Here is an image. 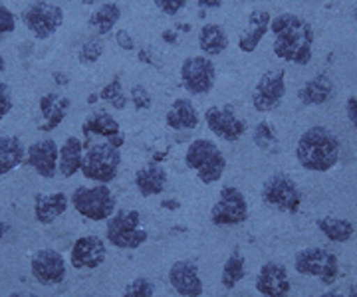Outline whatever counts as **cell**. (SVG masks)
I'll list each match as a JSON object with an SVG mask.
<instances>
[{
    "instance_id": "cell-1",
    "label": "cell",
    "mask_w": 357,
    "mask_h": 297,
    "mask_svg": "<svg viewBox=\"0 0 357 297\" xmlns=\"http://www.w3.org/2000/svg\"><path fill=\"white\" fill-rule=\"evenodd\" d=\"M270 32L274 34V56L296 65H307L314 56V30L304 18L292 13L272 16Z\"/></svg>"
},
{
    "instance_id": "cell-2",
    "label": "cell",
    "mask_w": 357,
    "mask_h": 297,
    "mask_svg": "<svg viewBox=\"0 0 357 297\" xmlns=\"http://www.w3.org/2000/svg\"><path fill=\"white\" fill-rule=\"evenodd\" d=\"M340 139L324 125L306 129L296 145V159L300 167L310 172H328L340 161Z\"/></svg>"
},
{
    "instance_id": "cell-3",
    "label": "cell",
    "mask_w": 357,
    "mask_h": 297,
    "mask_svg": "<svg viewBox=\"0 0 357 297\" xmlns=\"http://www.w3.org/2000/svg\"><path fill=\"white\" fill-rule=\"evenodd\" d=\"M185 165L191 168L204 184H215L227 170V156L211 139H195L187 147Z\"/></svg>"
},
{
    "instance_id": "cell-4",
    "label": "cell",
    "mask_w": 357,
    "mask_h": 297,
    "mask_svg": "<svg viewBox=\"0 0 357 297\" xmlns=\"http://www.w3.org/2000/svg\"><path fill=\"white\" fill-rule=\"evenodd\" d=\"M70 204L76 212L91 222H107L115 214L117 200L107 184L77 186L70 196Z\"/></svg>"
},
{
    "instance_id": "cell-5",
    "label": "cell",
    "mask_w": 357,
    "mask_h": 297,
    "mask_svg": "<svg viewBox=\"0 0 357 297\" xmlns=\"http://www.w3.org/2000/svg\"><path fill=\"white\" fill-rule=\"evenodd\" d=\"M119 167H121V151L103 141L89 145L88 151L84 153V163L79 172L96 184H109L115 181Z\"/></svg>"
},
{
    "instance_id": "cell-6",
    "label": "cell",
    "mask_w": 357,
    "mask_h": 297,
    "mask_svg": "<svg viewBox=\"0 0 357 297\" xmlns=\"http://www.w3.org/2000/svg\"><path fill=\"white\" fill-rule=\"evenodd\" d=\"M147 238L149 234L141 226L137 210H117L105 224V240L117 250H137Z\"/></svg>"
},
{
    "instance_id": "cell-7",
    "label": "cell",
    "mask_w": 357,
    "mask_h": 297,
    "mask_svg": "<svg viewBox=\"0 0 357 297\" xmlns=\"http://www.w3.org/2000/svg\"><path fill=\"white\" fill-rule=\"evenodd\" d=\"M294 268L300 275L316 278L319 280V284L324 285L335 284L340 278V258L332 250H326L319 246L300 250L294 258Z\"/></svg>"
},
{
    "instance_id": "cell-8",
    "label": "cell",
    "mask_w": 357,
    "mask_h": 297,
    "mask_svg": "<svg viewBox=\"0 0 357 297\" xmlns=\"http://www.w3.org/2000/svg\"><path fill=\"white\" fill-rule=\"evenodd\" d=\"M262 200L268 208H274L284 214H296L302 207L304 194L290 175L276 172L262 184Z\"/></svg>"
},
{
    "instance_id": "cell-9",
    "label": "cell",
    "mask_w": 357,
    "mask_h": 297,
    "mask_svg": "<svg viewBox=\"0 0 357 297\" xmlns=\"http://www.w3.org/2000/svg\"><path fill=\"white\" fill-rule=\"evenodd\" d=\"M24 26L28 32L36 40H48L54 36L62 22H64V10L54 4V2H46V0H36L32 2L22 14Z\"/></svg>"
},
{
    "instance_id": "cell-10",
    "label": "cell",
    "mask_w": 357,
    "mask_h": 297,
    "mask_svg": "<svg viewBox=\"0 0 357 297\" xmlns=\"http://www.w3.org/2000/svg\"><path fill=\"white\" fill-rule=\"evenodd\" d=\"M217 67L206 56H189L181 64V83L191 95H206L215 88Z\"/></svg>"
},
{
    "instance_id": "cell-11",
    "label": "cell",
    "mask_w": 357,
    "mask_h": 297,
    "mask_svg": "<svg viewBox=\"0 0 357 297\" xmlns=\"http://www.w3.org/2000/svg\"><path fill=\"white\" fill-rule=\"evenodd\" d=\"M248 218V202L238 186H222L215 207L211 208V222L215 226H238Z\"/></svg>"
},
{
    "instance_id": "cell-12",
    "label": "cell",
    "mask_w": 357,
    "mask_h": 297,
    "mask_svg": "<svg viewBox=\"0 0 357 297\" xmlns=\"http://www.w3.org/2000/svg\"><path fill=\"white\" fill-rule=\"evenodd\" d=\"M286 95V72L276 67L264 72L252 91V105L258 113H270L278 109Z\"/></svg>"
},
{
    "instance_id": "cell-13",
    "label": "cell",
    "mask_w": 357,
    "mask_h": 297,
    "mask_svg": "<svg viewBox=\"0 0 357 297\" xmlns=\"http://www.w3.org/2000/svg\"><path fill=\"white\" fill-rule=\"evenodd\" d=\"M204 123L218 139L236 143L246 133V121L236 115L232 105H213L204 111Z\"/></svg>"
},
{
    "instance_id": "cell-14",
    "label": "cell",
    "mask_w": 357,
    "mask_h": 297,
    "mask_svg": "<svg viewBox=\"0 0 357 297\" xmlns=\"http://www.w3.org/2000/svg\"><path fill=\"white\" fill-rule=\"evenodd\" d=\"M30 273L32 278L44 287L60 285L68 275V264L58 250L42 248L30 259Z\"/></svg>"
},
{
    "instance_id": "cell-15",
    "label": "cell",
    "mask_w": 357,
    "mask_h": 297,
    "mask_svg": "<svg viewBox=\"0 0 357 297\" xmlns=\"http://www.w3.org/2000/svg\"><path fill=\"white\" fill-rule=\"evenodd\" d=\"M105 258H107L105 240L96 234L77 238L70 252V264L76 270H98L100 266H103Z\"/></svg>"
},
{
    "instance_id": "cell-16",
    "label": "cell",
    "mask_w": 357,
    "mask_h": 297,
    "mask_svg": "<svg viewBox=\"0 0 357 297\" xmlns=\"http://www.w3.org/2000/svg\"><path fill=\"white\" fill-rule=\"evenodd\" d=\"M255 285L262 297H290L292 291L288 270L278 262H266L256 273Z\"/></svg>"
},
{
    "instance_id": "cell-17",
    "label": "cell",
    "mask_w": 357,
    "mask_h": 297,
    "mask_svg": "<svg viewBox=\"0 0 357 297\" xmlns=\"http://www.w3.org/2000/svg\"><path fill=\"white\" fill-rule=\"evenodd\" d=\"M169 284L181 297H203L204 294L199 266L191 259H177L169 268Z\"/></svg>"
},
{
    "instance_id": "cell-18",
    "label": "cell",
    "mask_w": 357,
    "mask_h": 297,
    "mask_svg": "<svg viewBox=\"0 0 357 297\" xmlns=\"http://www.w3.org/2000/svg\"><path fill=\"white\" fill-rule=\"evenodd\" d=\"M60 147L54 139H40L26 149V163L42 179H54L58 172Z\"/></svg>"
},
{
    "instance_id": "cell-19",
    "label": "cell",
    "mask_w": 357,
    "mask_h": 297,
    "mask_svg": "<svg viewBox=\"0 0 357 297\" xmlns=\"http://www.w3.org/2000/svg\"><path fill=\"white\" fill-rule=\"evenodd\" d=\"M270 22H272V14L268 10H252L248 13V24L246 30L238 36V50L244 54H252L260 46V42L264 40L270 32Z\"/></svg>"
},
{
    "instance_id": "cell-20",
    "label": "cell",
    "mask_w": 357,
    "mask_h": 297,
    "mask_svg": "<svg viewBox=\"0 0 357 297\" xmlns=\"http://www.w3.org/2000/svg\"><path fill=\"white\" fill-rule=\"evenodd\" d=\"M165 123L173 131H191L199 127L201 117H199V111L189 97H178L169 107Z\"/></svg>"
},
{
    "instance_id": "cell-21",
    "label": "cell",
    "mask_w": 357,
    "mask_h": 297,
    "mask_svg": "<svg viewBox=\"0 0 357 297\" xmlns=\"http://www.w3.org/2000/svg\"><path fill=\"white\" fill-rule=\"evenodd\" d=\"M70 207V198L64 193L42 194L34 196V218L40 224H52L64 214Z\"/></svg>"
},
{
    "instance_id": "cell-22",
    "label": "cell",
    "mask_w": 357,
    "mask_h": 297,
    "mask_svg": "<svg viewBox=\"0 0 357 297\" xmlns=\"http://www.w3.org/2000/svg\"><path fill=\"white\" fill-rule=\"evenodd\" d=\"M135 186H137V191H139L141 196H157V194H161L167 188V181H169V177H167V170L159 163H147V165H143V167L135 172Z\"/></svg>"
},
{
    "instance_id": "cell-23",
    "label": "cell",
    "mask_w": 357,
    "mask_h": 297,
    "mask_svg": "<svg viewBox=\"0 0 357 297\" xmlns=\"http://www.w3.org/2000/svg\"><path fill=\"white\" fill-rule=\"evenodd\" d=\"M72 102L60 91H50L40 97V113L46 119V125H42L40 131L56 129L68 115Z\"/></svg>"
},
{
    "instance_id": "cell-24",
    "label": "cell",
    "mask_w": 357,
    "mask_h": 297,
    "mask_svg": "<svg viewBox=\"0 0 357 297\" xmlns=\"http://www.w3.org/2000/svg\"><path fill=\"white\" fill-rule=\"evenodd\" d=\"M333 95V81L326 74L314 76L307 79L306 83L298 91V99L306 107H316V105L328 104Z\"/></svg>"
},
{
    "instance_id": "cell-25",
    "label": "cell",
    "mask_w": 357,
    "mask_h": 297,
    "mask_svg": "<svg viewBox=\"0 0 357 297\" xmlns=\"http://www.w3.org/2000/svg\"><path fill=\"white\" fill-rule=\"evenodd\" d=\"M84 163V143L74 135H70L60 147V156H58V172L64 179H72L76 172L82 170Z\"/></svg>"
},
{
    "instance_id": "cell-26",
    "label": "cell",
    "mask_w": 357,
    "mask_h": 297,
    "mask_svg": "<svg viewBox=\"0 0 357 297\" xmlns=\"http://www.w3.org/2000/svg\"><path fill=\"white\" fill-rule=\"evenodd\" d=\"M316 226L318 230L330 242H335V244H345L354 238L356 234V226L354 222L347 218H340V216H321V218H316Z\"/></svg>"
},
{
    "instance_id": "cell-27",
    "label": "cell",
    "mask_w": 357,
    "mask_h": 297,
    "mask_svg": "<svg viewBox=\"0 0 357 297\" xmlns=\"http://www.w3.org/2000/svg\"><path fill=\"white\" fill-rule=\"evenodd\" d=\"M199 48L206 58L220 56L229 48V34L220 24H204L199 32Z\"/></svg>"
},
{
    "instance_id": "cell-28",
    "label": "cell",
    "mask_w": 357,
    "mask_h": 297,
    "mask_svg": "<svg viewBox=\"0 0 357 297\" xmlns=\"http://www.w3.org/2000/svg\"><path fill=\"white\" fill-rule=\"evenodd\" d=\"M26 159L22 141L14 135H0V177L8 175Z\"/></svg>"
},
{
    "instance_id": "cell-29",
    "label": "cell",
    "mask_w": 357,
    "mask_h": 297,
    "mask_svg": "<svg viewBox=\"0 0 357 297\" xmlns=\"http://www.w3.org/2000/svg\"><path fill=\"white\" fill-rule=\"evenodd\" d=\"M82 133L84 137H89V135H98V137H105V139H112L115 135H119L121 129H119V123L112 113L107 111H96L84 121L82 125Z\"/></svg>"
},
{
    "instance_id": "cell-30",
    "label": "cell",
    "mask_w": 357,
    "mask_h": 297,
    "mask_svg": "<svg viewBox=\"0 0 357 297\" xmlns=\"http://www.w3.org/2000/svg\"><path fill=\"white\" fill-rule=\"evenodd\" d=\"M119 18H121V8L115 2H103L89 14V26L98 32V36H105L114 30Z\"/></svg>"
},
{
    "instance_id": "cell-31",
    "label": "cell",
    "mask_w": 357,
    "mask_h": 297,
    "mask_svg": "<svg viewBox=\"0 0 357 297\" xmlns=\"http://www.w3.org/2000/svg\"><path fill=\"white\" fill-rule=\"evenodd\" d=\"M246 275V258L241 252H232L225 266H222V273H220V284L225 289H234L241 284Z\"/></svg>"
},
{
    "instance_id": "cell-32",
    "label": "cell",
    "mask_w": 357,
    "mask_h": 297,
    "mask_svg": "<svg viewBox=\"0 0 357 297\" xmlns=\"http://www.w3.org/2000/svg\"><path fill=\"white\" fill-rule=\"evenodd\" d=\"M252 141L258 149L266 151V153H276L278 151V135L276 129L272 127L270 121H260L252 131Z\"/></svg>"
},
{
    "instance_id": "cell-33",
    "label": "cell",
    "mask_w": 357,
    "mask_h": 297,
    "mask_svg": "<svg viewBox=\"0 0 357 297\" xmlns=\"http://www.w3.org/2000/svg\"><path fill=\"white\" fill-rule=\"evenodd\" d=\"M100 99L105 102V104L112 105L117 111H121V109L128 107L129 97L126 95V91H123V83H121V78H119V76H115L107 86H103V90L100 91Z\"/></svg>"
},
{
    "instance_id": "cell-34",
    "label": "cell",
    "mask_w": 357,
    "mask_h": 297,
    "mask_svg": "<svg viewBox=\"0 0 357 297\" xmlns=\"http://www.w3.org/2000/svg\"><path fill=\"white\" fill-rule=\"evenodd\" d=\"M103 50H105L103 40L100 38V36H93V38L86 40V42L79 46V50H77V60H79V64L84 65L96 64V62L102 58Z\"/></svg>"
},
{
    "instance_id": "cell-35",
    "label": "cell",
    "mask_w": 357,
    "mask_h": 297,
    "mask_svg": "<svg viewBox=\"0 0 357 297\" xmlns=\"http://www.w3.org/2000/svg\"><path fill=\"white\" fill-rule=\"evenodd\" d=\"M155 296V284L145 278V275H139L135 280H131L126 289H123V297H153Z\"/></svg>"
},
{
    "instance_id": "cell-36",
    "label": "cell",
    "mask_w": 357,
    "mask_h": 297,
    "mask_svg": "<svg viewBox=\"0 0 357 297\" xmlns=\"http://www.w3.org/2000/svg\"><path fill=\"white\" fill-rule=\"evenodd\" d=\"M129 99H131V104H133V107H135L137 111H147V109H151V105H153L151 93H149V90H147L145 86H141V83H135V86L131 88Z\"/></svg>"
},
{
    "instance_id": "cell-37",
    "label": "cell",
    "mask_w": 357,
    "mask_h": 297,
    "mask_svg": "<svg viewBox=\"0 0 357 297\" xmlns=\"http://www.w3.org/2000/svg\"><path fill=\"white\" fill-rule=\"evenodd\" d=\"M14 30H16V16L10 8L0 4V42L6 36H10Z\"/></svg>"
},
{
    "instance_id": "cell-38",
    "label": "cell",
    "mask_w": 357,
    "mask_h": 297,
    "mask_svg": "<svg viewBox=\"0 0 357 297\" xmlns=\"http://www.w3.org/2000/svg\"><path fill=\"white\" fill-rule=\"evenodd\" d=\"M153 2L155 6L167 16H175L187 6V0H153Z\"/></svg>"
},
{
    "instance_id": "cell-39",
    "label": "cell",
    "mask_w": 357,
    "mask_h": 297,
    "mask_svg": "<svg viewBox=\"0 0 357 297\" xmlns=\"http://www.w3.org/2000/svg\"><path fill=\"white\" fill-rule=\"evenodd\" d=\"M13 111V93L8 83L0 81V121Z\"/></svg>"
},
{
    "instance_id": "cell-40",
    "label": "cell",
    "mask_w": 357,
    "mask_h": 297,
    "mask_svg": "<svg viewBox=\"0 0 357 297\" xmlns=\"http://www.w3.org/2000/svg\"><path fill=\"white\" fill-rule=\"evenodd\" d=\"M115 44H117L121 50H128V52H131V50L135 48L133 36L129 34L128 30H117V32H115Z\"/></svg>"
},
{
    "instance_id": "cell-41",
    "label": "cell",
    "mask_w": 357,
    "mask_h": 297,
    "mask_svg": "<svg viewBox=\"0 0 357 297\" xmlns=\"http://www.w3.org/2000/svg\"><path fill=\"white\" fill-rule=\"evenodd\" d=\"M345 113H347L349 123H351V125L357 129V95H354V97H349V99H347V104H345Z\"/></svg>"
},
{
    "instance_id": "cell-42",
    "label": "cell",
    "mask_w": 357,
    "mask_h": 297,
    "mask_svg": "<svg viewBox=\"0 0 357 297\" xmlns=\"http://www.w3.org/2000/svg\"><path fill=\"white\" fill-rule=\"evenodd\" d=\"M199 2V6L203 8V10H217L222 6V2L225 0H197Z\"/></svg>"
},
{
    "instance_id": "cell-43",
    "label": "cell",
    "mask_w": 357,
    "mask_h": 297,
    "mask_svg": "<svg viewBox=\"0 0 357 297\" xmlns=\"http://www.w3.org/2000/svg\"><path fill=\"white\" fill-rule=\"evenodd\" d=\"M163 40H165L167 44H171V46L177 44V32L175 30H165L163 32Z\"/></svg>"
},
{
    "instance_id": "cell-44",
    "label": "cell",
    "mask_w": 357,
    "mask_h": 297,
    "mask_svg": "<svg viewBox=\"0 0 357 297\" xmlns=\"http://www.w3.org/2000/svg\"><path fill=\"white\" fill-rule=\"evenodd\" d=\"M54 81H56L58 86H62V88H64V86L70 83V78H68L66 74H62V72H56V74H54Z\"/></svg>"
},
{
    "instance_id": "cell-45",
    "label": "cell",
    "mask_w": 357,
    "mask_h": 297,
    "mask_svg": "<svg viewBox=\"0 0 357 297\" xmlns=\"http://www.w3.org/2000/svg\"><path fill=\"white\" fill-rule=\"evenodd\" d=\"M107 143H109V145H114L115 149H121V145L126 143V139H123V133H119V135H115V137H112V139H107Z\"/></svg>"
},
{
    "instance_id": "cell-46",
    "label": "cell",
    "mask_w": 357,
    "mask_h": 297,
    "mask_svg": "<svg viewBox=\"0 0 357 297\" xmlns=\"http://www.w3.org/2000/svg\"><path fill=\"white\" fill-rule=\"evenodd\" d=\"M8 230H10V224H8V222H4V220H0V242H2V238L8 234Z\"/></svg>"
},
{
    "instance_id": "cell-47",
    "label": "cell",
    "mask_w": 357,
    "mask_h": 297,
    "mask_svg": "<svg viewBox=\"0 0 357 297\" xmlns=\"http://www.w3.org/2000/svg\"><path fill=\"white\" fill-rule=\"evenodd\" d=\"M8 297H40V296H36V294H20V291H14V294H10Z\"/></svg>"
},
{
    "instance_id": "cell-48",
    "label": "cell",
    "mask_w": 357,
    "mask_h": 297,
    "mask_svg": "<svg viewBox=\"0 0 357 297\" xmlns=\"http://www.w3.org/2000/svg\"><path fill=\"white\" fill-rule=\"evenodd\" d=\"M318 297H347V296H342V294H337V291H326V294H321Z\"/></svg>"
},
{
    "instance_id": "cell-49",
    "label": "cell",
    "mask_w": 357,
    "mask_h": 297,
    "mask_svg": "<svg viewBox=\"0 0 357 297\" xmlns=\"http://www.w3.org/2000/svg\"><path fill=\"white\" fill-rule=\"evenodd\" d=\"M347 297H357V284H354L347 291Z\"/></svg>"
},
{
    "instance_id": "cell-50",
    "label": "cell",
    "mask_w": 357,
    "mask_h": 297,
    "mask_svg": "<svg viewBox=\"0 0 357 297\" xmlns=\"http://www.w3.org/2000/svg\"><path fill=\"white\" fill-rule=\"evenodd\" d=\"M4 70H6V60H4V56L0 54V74H2Z\"/></svg>"
},
{
    "instance_id": "cell-51",
    "label": "cell",
    "mask_w": 357,
    "mask_h": 297,
    "mask_svg": "<svg viewBox=\"0 0 357 297\" xmlns=\"http://www.w3.org/2000/svg\"><path fill=\"white\" fill-rule=\"evenodd\" d=\"M177 28H181L183 32H189V30H191V28H189V24H181V26H177Z\"/></svg>"
},
{
    "instance_id": "cell-52",
    "label": "cell",
    "mask_w": 357,
    "mask_h": 297,
    "mask_svg": "<svg viewBox=\"0 0 357 297\" xmlns=\"http://www.w3.org/2000/svg\"><path fill=\"white\" fill-rule=\"evenodd\" d=\"M86 297H96V296H86Z\"/></svg>"
},
{
    "instance_id": "cell-53",
    "label": "cell",
    "mask_w": 357,
    "mask_h": 297,
    "mask_svg": "<svg viewBox=\"0 0 357 297\" xmlns=\"http://www.w3.org/2000/svg\"><path fill=\"white\" fill-rule=\"evenodd\" d=\"M356 16H357V10H356Z\"/></svg>"
}]
</instances>
